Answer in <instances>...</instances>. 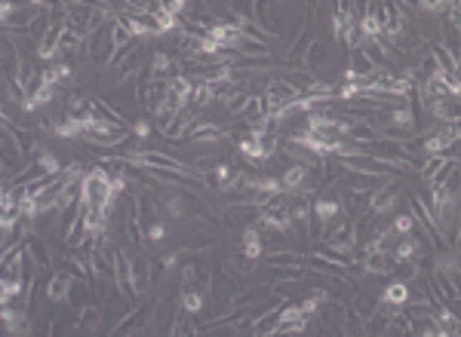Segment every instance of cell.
Here are the masks:
<instances>
[{"label": "cell", "instance_id": "cell-1", "mask_svg": "<svg viewBox=\"0 0 461 337\" xmlns=\"http://www.w3.org/2000/svg\"><path fill=\"white\" fill-rule=\"evenodd\" d=\"M80 202L92 212H108L114 209L117 196H114V175L105 172V166H92L87 178L80 184Z\"/></svg>", "mask_w": 461, "mask_h": 337}, {"label": "cell", "instance_id": "cell-2", "mask_svg": "<svg viewBox=\"0 0 461 337\" xmlns=\"http://www.w3.org/2000/svg\"><path fill=\"white\" fill-rule=\"evenodd\" d=\"M267 98H271V110L274 114H280V110H286L289 105H295V101L301 98V92L292 86V83H286L283 77H277L267 83Z\"/></svg>", "mask_w": 461, "mask_h": 337}, {"label": "cell", "instance_id": "cell-3", "mask_svg": "<svg viewBox=\"0 0 461 337\" xmlns=\"http://www.w3.org/2000/svg\"><path fill=\"white\" fill-rule=\"evenodd\" d=\"M396 184V175L382 178V175H363V172H348V190L354 193H375L382 187Z\"/></svg>", "mask_w": 461, "mask_h": 337}, {"label": "cell", "instance_id": "cell-4", "mask_svg": "<svg viewBox=\"0 0 461 337\" xmlns=\"http://www.w3.org/2000/svg\"><path fill=\"white\" fill-rule=\"evenodd\" d=\"M4 329L13 337H28L31 334V319H28V310H18L13 304H4Z\"/></svg>", "mask_w": 461, "mask_h": 337}, {"label": "cell", "instance_id": "cell-5", "mask_svg": "<svg viewBox=\"0 0 461 337\" xmlns=\"http://www.w3.org/2000/svg\"><path fill=\"white\" fill-rule=\"evenodd\" d=\"M332 62H335L332 46L326 40H313L308 55H304V71H323V68H329Z\"/></svg>", "mask_w": 461, "mask_h": 337}, {"label": "cell", "instance_id": "cell-6", "mask_svg": "<svg viewBox=\"0 0 461 337\" xmlns=\"http://www.w3.org/2000/svg\"><path fill=\"white\" fill-rule=\"evenodd\" d=\"M74 337H96L101 334V307H87L80 316H77V325H74Z\"/></svg>", "mask_w": 461, "mask_h": 337}, {"label": "cell", "instance_id": "cell-7", "mask_svg": "<svg viewBox=\"0 0 461 337\" xmlns=\"http://www.w3.org/2000/svg\"><path fill=\"white\" fill-rule=\"evenodd\" d=\"M151 313H154V307H148V304H145V307H135V310L129 313L114 331H111V337H133L148 319H151Z\"/></svg>", "mask_w": 461, "mask_h": 337}, {"label": "cell", "instance_id": "cell-8", "mask_svg": "<svg viewBox=\"0 0 461 337\" xmlns=\"http://www.w3.org/2000/svg\"><path fill=\"white\" fill-rule=\"evenodd\" d=\"M452 166H455V160H452V156H428V160H424V166H421L424 184H437Z\"/></svg>", "mask_w": 461, "mask_h": 337}, {"label": "cell", "instance_id": "cell-9", "mask_svg": "<svg viewBox=\"0 0 461 337\" xmlns=\"http://www.w3.org/2000/svg\"><path fill=\"white\" fill-rule=\"evenodd\" d=\"M25 251H28V261H31L34 267H52L55 264V258H52V251H50V246L40 239V236H31L25 242Z\"/></svg>", "mask_w": 461, "mask_h": 337}, {"label": "cell", "instance_id": "cell-10", "mask_svg": "<svg viewBox=\"0 0 461 337\" xmlns=\"http://www.w3.org/2000/svg\"><path fill=\"white\" fill-rule=\"evenodd\" d=\"M240 251H243L246 258H252V261L262 258L265 255V236H262V230L249 224V227L243 230V236H240Z\"/></svg>", "mask_w": 461, "mask_h": 337}, {"label": "cell", "instance_id": "cell-11", "mask_svg": "<svg viewBox=\"0 0 461 337\" xmlns=\"http://www.w3.org/2000/svg\"><path fill=\"white\" fill-rule=\"evenodd\" d=\"M133 282H135V295H138V297L154 288L151 261H148V258H133Z\"/></svg>", "mask_w": 461, "mask_h": 337}, {"label": "cell", "instance_id": "cell-12", "mask_svg": "<svg viewBox=\"0 0 461 337\" xmlns=\"http://www.w3.org/2000/svg\"><path fill=\"white\" fill-rule=\"evenodd\" d=\"M280 307H283V304H280ZM280 307H277V310H271V313L255 316V322H252V334H255V337H267V334H277V331H280V325H283Z\"/></svg>", "mask_w": 461, "mask_h": 337}, {"label": "cell", "instance_id": "cell-13", "mask_svg": "<svg viewBox=\"0 0 461 337\" xmlns=\"http://www.w3.org/2000/svg\"><path fill=\"white\" fill-rule=\"evenodd\" d=\"M71 279L74 276H68V273H62V270H55V273L50 276V282H46V297L50 301H68V292H71Z\"/></svg>", "mask_w": 461, "mask_h": 337}, {"label": "cell", "instance_id": "cell-14", "mask_svg": "<svg viewBox=\"0 0 461 337\" xmlns=\"http://www.w3.org/2000/svg\"><path fill=\"white\" fill-rule=\"evenodd\" d=\"M406 301H409V282L394 279V282H387L382 288V304L384 307H406Z\"/></svg>", "mask_w": 461, "mask_h": 337}, {"label": "cell", "instance_id": "cell-15", "mask_svg": "<svg viewBox=\"0 0 461 337\" xmlns=\"http://www.w3.org/2000/svg\"><path fill=\"white\" fill-rule=\"evenodd\" d=\"M92 114H96L101 123H114V126H126L123 114H120L117 108H111L105 98H92Z\"/></svg>", "mask_w": 461, "mask_h": 337}, {"label": "cell", "instance_id": "cell-16", "mask_svg": "<svg viewBox=\"0 0 461 337\" xmlns=\"http://www.w3.org/2000/svg\"><path fill=\"white\" fill-rule=\"evenodd\" d=\"M431 55H433V62H437V68H440V77H446V74H452V71L458 68L455 55H452L443 43H433V46H431Z\"/></svg>", "mask_w": 461, "mask_h": 337}, {"label": "cell", "instance_id": "cell-17", "mask_svg": "<svg viewBox=\"0 0 461 337\" xmlns=\"http://www.w3.org/2000/svg\"><path fill=\"white\" fill-rule=\"evenodd\" d=\"M271 267H308V258L299 255V251H277V255L265 258Z\"/></svg>", "mask_w": 461, "mask_h": 337}, {"label": "cell", "instance_id": "cell-18", "mask_svg": "<svg viewBox=\"0 0 461 337\" xmlns=\"http://www.w3.org/2000/svg\"><path fill=\"white\" fill-rule=\"evenodd\" d=\"M179 304H182V310L188 316H197L203 307H206V297H203L200 292H194V288H188V292H179Z\"/></svg>", "mask_w": 461, "mask_h": 337}, {"label": "cell", "instance_id": "cell-19", "mask_svg": "<svg viewBox=\"0 0 461 337\" xmlns=\"http://www.w3.org/2000/svg\"><path fill=\"white\" fill-rule=\"evenodd\" d=\"M175 74H172V59L170 55H163V52H157L154 55V62H151V80H172Z\"/></svg>", "mask_w": 461, "mask_h": 337}, {"label": "cell", "instance_id": "cell-20", "mask_svg": "<svg viewBox=\"0 0 461 337\" xmlns=\"http://www.w3.org/2000/svg\"><path fill=\"white\" fill-rule=\"evenodd\" d=\"M55 135L62 138H83V123L74 117H62L59 123H55Z\"/></svg>", "mask_w": 461, "mask_h": 337}, {"label": "cell", "instance_id": "cell-21", "mask_svg": "<svg viewBox=\"0 0 461 337\" xmlns=\"http://www.w3.org/2000/svg\"><path fill=\"white\" fill-rule=\"evenodd\" d=\"M391 227L400 233V236H406V233H415L418 230V221L412 218V212L406 215V212H400V215H394V221H391Z\"/></svg>", "mask_w": 461, "mask_h": 337}, {"label": "cell", "instance_id": "cell-22", "mask_svg": "<svg viewBox=\"0 0 461 337\" xmlns=\"http://www.w3.org/2000/svg\"><path fill=\"white\" fill-rule=\"evenodd\" d=\"M55 89H59V86H50V83H43V86L40 89H37L34 92V105L37 108H46V105H52V98H55Z\"/></svg>", "mask_w": 461, "mask_h": 337}, {"label": "cell", "instance_id": "cell-23", "mask_svg": "<svg viewBox=\"0 0 461 337\" xmlns=\"http://www.w3.org/2000/svg\"><path fill=\"white\" fill-rule=\"evenodd\" d=\"M166 236V227H163V221H154L151 227H145V239L148 242H160Z\"/></svg>", "mask_w": 461, "mask_h": 337}, {"label": "cell", "instance_id": "cell-24", "mask_svg": "<svg viewBox=\"0 0 461 337\" xmlns=\"http://www.w3.org/2000/svg\"><path fill=\"white\" fill-rule=\"evenodd\" d=\"M68 325L74 329V325H77V319H55V322L50 325V337H65V331H68Z\"/></svg>", "mask_w": 461, "mask_h": 337}, {"label": "cell", "instance_id": "cell-25", "mask_svg": "<svg viewBox=\"0 0 461 337\" xmlns=\"http://www.w3.org/2000/svg\"><path fill=\"white\" fill-rule=\"evenodd\" d=\"M133 135H138V138H148V135H151V123H148V120H135Z\"/></svg>", "mask_w": 461, "mask_h": 337}, {"label": "cell", "instance_id": "cell-26", "mask_svg": "<svg viewBox=\"0 0 461 337\" xmlns=\"http://www.w3.org/2000/svg\"><path fill=\"white\" fill-rule=\"evenodd\" d=\"M267 337H289V334H283V331H277V334H267Z\"/></svg>", "mask_w": 461, "mask_h": 337}, {"label": "cell", "instance_id": "cell-27", "mask_svg": "<svg viewBox=\"0 0 461 337\" xmlns=\"http://www.w3.org/2000/svg\"><path fill=\"white\" fill-rule=\"evenodd\" d=\"M191 337H200V334H191Z\"/></svg>", "mask_w": 461, "mask_h": 337}]
</instances>
